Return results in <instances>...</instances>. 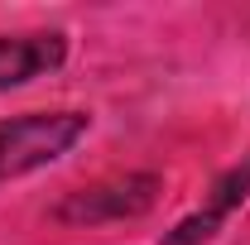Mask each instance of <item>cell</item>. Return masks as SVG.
I'll use <instances>...</instances> for the list:
<instances>
[{
	"label": "cell",
	"mask_w": 250,
	"mask_h": 245,
	"mask_svg": "<svg viewBox=\"0 0 250 245\" xmlns=\"http://www.w3.org/2000/svg\"><path fill=\"white\" fill-rule=\"evenodd\" d=\"M92 130L96 116L87 106H48V111L0 116V187L62 163Z\"/></svg>",
	"instance_id": "obj_1"
},
{
	"label": "cell",
	"mask_w": 250,
	"mask_h": 245,
	"mask_svg": "<svg viewBox=\"0 0 250 245\" xmlns=\"http://www.w3.org/2000/svg\"><path fill=\"white\" fill-rule=\"evenodd\" d=\"M159 173H116V178H101V183L82 187V192H67L53 221L62 226H101V221H135L159 202Z\"/></svg>",
	"instance_id": "obj_2"
},
{
	"label": "cell",
	"mask_w": 250,
	"mask_h": 245,
	"mask_svg": "<svg viewBox=\"0 0 250 245\" xmlns=\"http://www.w3.org/2000/svg\"><path fill=\"white\" fill-rule=\"evenodd\" d=\"M246 202H250V154H241L217 183L207 187L202 207H192L183 221H173L154 245H207V241H217L226 231V221L241 212Z\"/></svg>",
	"instance_id": "obj_3"
},
{
	"label": "cell",
	"mask_w": 250,
	"mask_h": 245,
	"mask_svg": "<svg viewBox=\"0 0 250 245\" xmlns=\"http://www.w3.org/2000/svg\"><path fill=\"white\" fill-rule=\"evenodd\" d=\"M72 58V39L62 29H15L0 34V96L34 87L39 77L62 72Z\"/></svg>",
	"instance_id": "obj_4"
}]
</instances>
